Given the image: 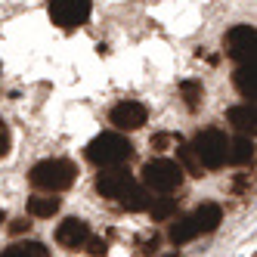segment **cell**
I'll use <instances>...</instances> for the list:
<instances>
[{
  "mask_svg": "<svg viewBox=\"0 0 257 257\" xmlns=\"http://www.w3.org/2000/svg\"><path fill=\"white\" fill-rule=\"evenodd\" d=\"M226 161L229 164H248V161H254V140L251 137H235V140H229V149H226Z\"/></svg>",
  "mask_w": 257,
  "mask_h": 257,
  "instance_id": "cell-13",
  "label": "cell"
},
{
  "mask_svg": "<svg viewBox=\"0 0 257 257\" xmlns=\"http://www.w3.org/2000/svg\"><path fill=\"white\" fill-rule=\"evenodd\" d=\"M131 183H137L127 171H121V168H105L99 177H96V192L102 195V198H121L124 195V189L131 186Z\"/></svg>",
  "mask_w": 257,
  "mask_h": 257,
  "instance_id": "cell-9",
  "label": "cell"
},
{
  "mask_svg": "<svg viewBox=\"0 0 257 257\" xmlns=\"http://www.w3.org/2000/svg\"><path fill=\"white\" fill-rule=\"evenodd\" d=\"M254 44H257V31L254 25H235L226 31L223 47H226V56L235 62H254Z\"/></svg>",
  "mask_w": 257,
  "mask_h": 257,
  "instance_id": "cell-6",
  "label": "cell"
},
{
  "mask_svg": "<svg viewBox=\"0 0 257 257\" xmlns=\"http://www.w3.org/2000/svg\"><path fill=\"white\" fill-rule=\"evenodd\" d=\"M84 248H90V254H93V257H105V242H102V238H87V245Z\"/></svg>",
  "mask_w": 257,
  "mask_h": 257,
  "instance_id": "cell-21",
  "label": "cell"
},
{
  "mask_svg": "<svg viewBox=\"0 0 257 257\" xmlns=\"http://www.w3.org/2000/svg\"><path fill=\"white\" fill-rule=\"evenodd\" d=\"M226 118H229V124L235 127L238 134H251L254 137V131H257V108H254V102H242V105H232L229 112H226Z\"/></svg>",
  "mask_w": 257,
  "mask_h": 257,
  "instance_id": "cell-10",
  "label": "cell"
},
{
  "mask_svg": "<svg viewBox=\"0 0 257 257\" xmlns=\"http://www.w3.org/2000/svg\"><path fill=\"white\" fill-rule=\"evenodd\" d=\"M177 164L183 168V174H192V177H201V161H198V155H195V149L192 146H186V143H180L177 140Z\"/></svg>",
  "mask_w": 257,
  "mask_h": 257,
  "instance_id": "cell-17",
  "label": "cell"
},
{
  "mask_svg": "<svg viewBox=\"0 0 257 257\" xmlns=\"http://www.w3.org/2000/svg\"><path fill=\"white\" fill-rule=\"evenodd\" d=\"M180 96L183 99H186V108H192V112H195V108L201 105V99H205V84H201V81H183L180 84Z\"/></svg>",
  "mask_w": 257,
  "mask_h": 257,
  "instance_id": "cell-19",
  "label": "cell"
},
{
  "mask_svg": "<svg viewBox=\"0 0 257 257\" xmlns=\"http://www.w3.org/2000/svg\"><path fill=\"white\" fill-rule=\"evenodd\" d=\"M232 81H235V90H238V93H242L248 102H254V96H257V84H254V62H238Z\"/></svg>",
  "mask_w": 257,
  "mask_h": 257,
  "instance_id": "cell-14",
  "label": "cell"
},
{
  "mask_svg": "<svg viewBox=\"0 0 257 257\" xmlns=\"http://www.w3.org/2000/svg\"><path fill=\"white\" fill-rule=\"evenodd\" d=\"M7 152H10V131H7L4 118H0V158H4Z\"/></svg>",
  "mask_w": 257,
  "mask_h": 257,
  "instance_id": "cell-22",
  "label": "cell"
},
{
  "mask_svg": "<svg viewBox=\"0 0 257 257\" xmlns=\"http://www.w3.org/2000/svg\"><path fill=\"white\" fill-rule=\"evenodd\" d=\"M146 211L152 214V220H171L177 214V201L174 198H152Z\"/></svg>",
  "mask_w": 257,
  "mask_h": 257,
  "instance_id": "cell-20",
  "label": "cell"
},
{
  "mask_svg": "<svg viewBox=\"0 0 257 257\" xmlns=\"http://www.w3.org/2000/svg\"><path fill=\"white\" fill-rule=\"evenodd\" d=\"M143 183H146L149 192L171 195L183 183V168L171 158H152V161H146V168H143Z\"/></svg>",
  "mask_w": 257,
  "mask_h": 257,
  "instance_id": "cell-3",
  "label": "cell"
},
{
  "mask_svg": "<svg viewBox=\"0 0 257 257\" xmlns=\"http://www.w3.org/2000/svg\"><path fill=\"white\" fill-rule=\"evenodd\" d=\"M192 149L201 161V168L208 171H220L226 164V149H229V140L223 131H217V127H208V131H201L192 143Z\"/></svg>",
  "mask_w": 257,
  "mask_h": 257,
  "instance_id": "cell-4",
  "label": "cell"
},
{
  "mask_svg": "<svg viewBox=\"0 0 257 257\" xmlns=\"http://www.w3.org/2000/svg\"><path fill=\"white\" fill-rule=\"evenodd\" d=\"M28 226H31L28 220H13V226H10V229H13V232H25Z\"/></svg>",
  "mask_w": 257,
  "mask_h": 257,
  "instance_id": "cell-23",
  "label": "cell"
},
{
  "mask_svg": "<svg viewBox=\"0 0 257 257\" xmlns=\"http://www.w3.org/2000/svg\"><path fill=\"white\" fill-rule=\"evenodd\" d=\"M84 155H87L90 164H96L99 171L124 168V164L134 158V143L127 140L124 134H99V137H93L87 143Z\"/></svg>",
  "mask_w": 257,
  "mask_h": 257,
  "instance_id": "cell-1",
  "label": "cell"
},
{
  "mask_svg": "<svg viewBox=\"0 0 257 257\" xmlns=\"http://www.w3.org/2000/svg\"><path fill=\"white\" fill-rule=\"evenodd\" d=\"M189 217H192V223H195L198 235L214 232L220 223H223V211H220V205H214V201H205V205L195 208V214H189Z\"/></svg>",
  "mask_w": 257,
  "mask_h": 257,
  "instance_id": "cell-11",
  "label": "cell"
},
{
  "mask_svg": "<svg viewBox=\"0 0 257 257\" xmlns=\"http://www.w3.org/2000/svg\"><path fill=\"white\" fill-rule=\"evenodd\" d=\"M121 201V208L124 211H146V208H149V201H152V192L149 189H146V186H140V183H131V186H127L124 189V195L118 198Z\"/></svg>",
  "mask_w": 257,
  "mask_h": 257,
  "instance_id": "cell-12",
  "label": "cell"
},
{
  "mask_svg": "<svg viewBox=\"0 0 257 257\" xmlns=\"http://www.w3.org/2000/svg\"><path fill=\"white\" fill-rule=\"evenodd\" d=\"M56 211H59V198H53V195H31L28 198V214L31 217L47 220V217H53Z\"/></svg>",
  "mask_w": 257,
  "mask_h": 257,
  "instance_id": "cell-16",
  "label": "cell"
},
{
  "mask_svg": "<svg viewBox=\"0 0 257 257\" xmlns=\"http://www.w3.org/2000/svg\"><path fill=\"white\" fill-rule=\"evenodd\" d=\"M4 257H50V248L44 242H19V245H10Z\"/></svg>",
  "mask_w": 257,
  "mask_h": 257,
  "instance_id": "cell-18",
  "label": "cell"
},
{
  "mask_svg": "<svg viewBox=\"0 0 257 257\" xmlns=\"http://www.w3.org/2000/svg\"><path fill=\"white\" fill-rule=\"evenodd\" d=\"M168 235H171L174 245H186V242H192V238L198 235V229H195V223H192V217L186 214V217H177V220H174Z\"/></svg>",
  "mask_w": 257,
  "mask_h": 257,
  "instance_id": "cell-15",
  "label": "cell"
},
{
  "mask_svg": "<svg viewBox=\"0 0 257 257\" xmlns=\"http://www.w3.org/2000/svg\"><path fill=\"white\" fill-rule=\"evenodd\" d=\"M168 257H177V254H168Z\"/></svg>",
  "mask_w": 257,
  "mask_h": 257,
  "instance_id": "cell-25",
  "label": "cell"
},
{
  "mask_svg": "<svg viewBox=\"0 0 257 257\" xmlns=\"http://www.w3.org/2000/svg\"><path fill=\"white\" fill-rule=\"evenodd\" d=\"M87 238H90V223L81 217H68L56 226V242L65 251H81L87 245Z\"/></svg>",
  "mask_w": 257,
  "mask_h": 257,
  "instance_id": "cell-8",
  "label": "cell"
},
{
  "mask_svg": "<svg viewBox=\"0 0 257 257\" xmlns=\"http://www.w3.org/2000/svg\"><path fill=\"white\" fill-rule=\"evenodd\" d=\"M0 223H4V211H0Z\"/></svg>",
  "mask_w": 257,
  "mask_h": 257,
  "instance_id": "cell-24",
  "label": "cell"
},
{
  "mask_svg": "<svg viewBox=\"0 0 257 257\" xmlns=\"http://www.w3.org/2000/svg\"><path fill=\"white\" fill-rule=\"evenodd\" d=\"M108 121H112L118 131H140V127L149 121V108H146L143 102H137V99H124V102H118L112 112H108Z\"/></svg>",
  "mask_w": 257,
  "mask_h": 257,
  "instance_id": "cell-7",
  "label": "cell"
},
{
  "mask_svg": "<svg viewBox=\"0 0 257 257\" xmlns=\"http://www.w3.org/2000/svg\"><path fill=\"white\" fill-rule=\"evenodd\" d=\"M75 177H78V168L68 158H44L31 168V186L56 195V192L68 189L75 183Z\"/></svg>",
  "mask_w": 257,
  "mask_h": 257,
  "instance_id": "cell-2",
  "label": "cell"
},
{
  "mask_svg": "<svg viewBox=\"0 0 257 257\" xmlns=\"http://www.w3.org/2000/svg\"><path fill=\"white\" fill-rule=\"evenodd\" d=\"M90 10H93V0H50V19L65 31L81 28L90 19Z\"/></svg>",
  "mask_w": 257,
  "mask_h": 257,
  "instance_id": "cell-5",
  "label": "cell"
}]
</instances>
